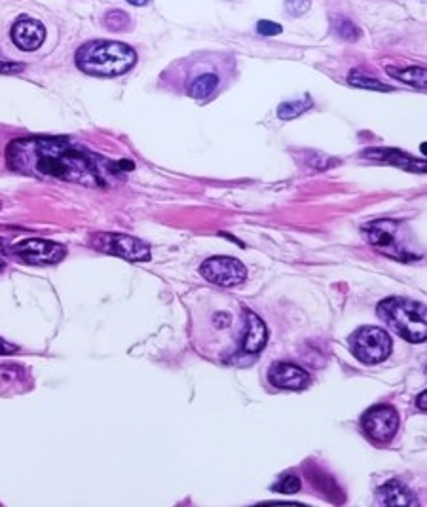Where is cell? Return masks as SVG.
Listing matches in <instances>:
<instances>
[{
  "mask_svg": "<svg viewBox=\"0 0 427 507\" xmlns=\"http://www.w3.org/2000/svg\"><path fill=\"white\" fill-rule=\"evenodd\" d=\"M8 168L39 179L80 182L86 187H104V162L90 150L59 137H27L8 144Z\"/></svg>",
  "mask_w": 427,
  "mask_h": 507,
  "instance_id": "cell-1",
  "label": "cell"
},
{
  "mask_svg": "<svg viewBox=\"0 0 427 507\" xmlns=\"http://www.w3.org/2000/svg\"><path fill=\"white\" fill-rule=\"evenodd\" d=\"M192 310V334L196 348L215 359L241 356L247 331V310L238 300L219 293H201Z\"/></svg>",
  "mask_w": 427,
  "mask_h": 507,
  "instance_id": "cell-2",
  "label": "cell"
},
{
  "mask_svg": "<svg viewBox=\"0 0 427 507\" xmlns=\"http://www.w3.org/2000/svg\"><path fill=\"white\" fill-rule=\"evenodd\" d=\"M76 67L91 76H120L133 69L137 52L128 44L112 40H91L78 48Z\"/></svg>",
  "mask_w": 427,
  "mask_h": 507,
  "instance_id": "cell-3",
  "label": "cell"
},
{
  "mask_svg": "<svg viewBox=\"0 0 427 507\" xmlns=\"http://www.w3.org/2000/svg\"><path fill=\"white\" fill-rule=\"evenodd\" d=\"M378 318L408 342L420 344L427 337L426 306L402 297H389L378 304Z\"/></svg>",
  "mask_w": 427,
  "mask_h": 507,
  "instance_id": "cell-4",
  "label": "cell"
},
{
  "mask_svg": "<svg viewBox=\"0 0 427 507\" xmlns=\"http://www.w3.org/2000/svg\"><path fill=\"white\" fill-rule=\"evenodd\" d=\"M362 232L370 245H374L380 253L389 259L408 262V260H416L421 257L420 249L410 243L412 232L405 227V222L393 221V219H380V221L365 224Z\"/></svg>",
  "mask_w": 427,
  "mask_h": 507,
  "instance_id": "cell-5",
  "label": "cell"
},
{
  "mask_svg": "<svg viewBox=\"0 0 427 507\" xmlns=\"http://www.w3.org/2000/svg\"><path fill=\"white\" fill-rule=\"evenodd\" d=\"M350 348L361 363L376 365L389 358L393 342L382 327H361L350 337Z\"/></svg>",
  "mask_w": 427,
  "mask_h": 507,
  "instance_id": "cell-6",
  "label": "cell"
},
{
  "mask_svg": "<svg viewBox=\"0 0 427 507\" xmlns=\"http://www.w3.org/2000/svg\"><path fill=\"white\" fill-rule=\"evenodd\" d=\"M91 245L99 251L116 255L131 262H144L150 260V249L144 241L137 240L128 234H95L91 238Z\"/></svg>",
  "mask_w": 427,
  "mask_h": 507,
  "instance_id": "cell-7",
  "label": "cell"
},
{
  "mask_svg": "<svg viewBox=\"0 0 427 507\" xmlns=\"http://www.w3.org/2000/svg\"><path fill=\"white\" fill-rule=\"evenodd\" d=\"M361 424L370 441L386 445L393 439L399 429V414L389 405H374L365 412Z\"/></svg>",
  "mask_w": 427,
  "mask_h": 507,
  "instance_id": "cell-8",
  "label": "cell"
},
{
  "mask_svg": "<svg viewBox=\"0 0 427 507\" xmlns=\"http://www.w3.org/2000/svg\"><path fill=\"white\" fill-rule=\"evenodd\" d=\"M201 276L219 287H236L243 283L247 278L245 266L241 264V260L233 259V257H213L208 259L200 268Z\"/></svg>",
  "mask_w": 427,
  "mask_h": 507,
  "instance_id": "cell-9",
  "label": "cell"
},
{
  "mask_svg": "<svg viewBox=\"0 0 427 507\" xmlns=\"http://www.w3.org/2000/svg\"><path fill=\"white\" fill-rule=\"evenodd\" d=\"M15 255L27 264L34 266H46V264H57L65 259L67 249L61 243L50 240H25L15 245Z\"/></svg>",
  "mask_w": 427,
  "mask_h": 507,
  "instance_id": "cell-10",
  "label": "cell"
},
{
  "mask_svg": "<svg viewBox=\"0 0 427 507\" xmlns=\"http://www.w3.org/2000/svg\"><path fill=\"white\" fill-rule=\"evenodd\" d=\"M12 42L21 52H34L46 40V27L34 18L21 15L12 25Z\"/></svg>",
  "mask_w": 427,
  "mask_h": 507,
  "instance_id": "cell-11",
  "label": "cell"
},
{
  "mask_svg": "<svg viewBox=\"0 0 427 507\" xmlns=\"http://www.w3.org/2000/svg\"><path fill=\"white\" fill-rule=\"evenodd\" d=\"M268 380L272 386L279 388V390H291L298 391L304 390L310 386V374L300 369L298 365L292 363H273L270 369H268Z\"/></svg>",
  "mask_w": 427,
  "mask_h": 507,
  "instance_id": "cell-12",
  "label": "cell"
},
{
  "mask_svg": "<svg viewBox=\"0 0 427 507\" xmlns=\"http://www.w3.org/2000/svg\"><path fill=\"white\" fill-rule=\"evenodd\" d=\"M362 158L370 160V162L388 163V165H395V168L407 169V171H412V173H423L427 168L426 160L408 156L407 152L395 149H369L362 152Z\"/></svg>",
  "mask_w": 427,
  "mask_h": 507,
  "instance_id": "cell-13",
  "label": "cell"
},
{
  "mask_svg": "<svg viewBox=\"0 0 427 507\" xmlns=\"http://www.w3.org/2000/svg\"><path fill=\"white\" fill-rule=\"evenodd\" d=\"M268 332H266L264 321L251 310H247V331L243 344H241V356H255L264 350Z\"/></svg>",
  "mask_w": 427,
  "mask_h": 507,
  "instance_id": "cell-14",
  "label": "cell"
},
{
  "mask_svg": "<svg viewBox=\"0 0 427 507\" xmlns=\"http://www.w3.org/2000/svg\"><path fill=\"white\" fill-rule=\"evenodd\" d=\"M378 503L382 506H414L412 492L402 482L388 481L378 490Z\"/></svg>",
  "mask_w": 427,
  "mask_h": 507,
  "instance_id": "cell-15",
  "label": "cell"
},
{
  "mask_svg": "<svg viewBox=\"0 0 427 507\" xmlns=\"http://www.w3.org/2000/svg\"><path fill=\"white\" fill-rule=\"evenodd\" d=\"M391 79H397L405 82V84L418 88V90H426L427 88V72L423 67H386Z\"/></svg>",
  "mask_w": 427,
  "mask_h": 507,
  "instance_id": "cell-16",
  "label": "cell"
},
{
  "mask_svg": "<svg viewBox=\"0 0 427 507\" xmlns=\"http://www.w3.org/2000/svg\"><path fill=\"white\" fill-rule=\"evenodd\" d=\"M217 88H219V76L213 72H205L190 84L188 93L194 99H208L209 95H213Z\"/></svg>",
  "mask_w": 427,
  "mask_h": 507,
  "instance_id": "cell-17",
  "label": "cell"
},
{
  "mask_svg": "<svg viewBox=\"0 0 427 507\" xmlns=\"http://www.w3.org/2000/svg\"><path fill=\"white\" fill-rule=\"evenodd\" d=\"M348 82L355 88H362V90H370V91H393V88L388 84H384L380 80L372 79V76H367L362 74L361 71H351L350 76H348Z\"/></svg>",
  "mask_w": 427,
  "mask_h": 507,
  "instance_id": "cell-18",
  "label": "cell"
},
{
  "mask_svg": "<svg viewBox=\"0 0 427 507\" xmlns=\"http://www.w3.org/2000/svg\"><path fill=\"white\" fill-rule=\"evenodd\" d=\"M311 107V99H297V101H289V103H281L278 109V116L281 120H292V118L300 116L302 112H306Z\"/></svg>",
  "mask_w": 427,
  "mask_h": 507,
  "instance_id": "cell-19",
  "label": "cell"
},
{
  "mask_svg": "<svg viewBox=\"0 0 427 507\" xmlns=\"http://www.w3.org/2000/svg\"><path fill=\"white\" fill-rule=\"evenodd\" d=\"M334 31H337L340 39L348 40V42H355V40L361 36L359 27H357L353 21L348 20V18H342V15L334 20Z\"/></svg>",
  "mask_w": 427,
  "mask_h": 507,
  "instance_id": "cell-20",
  "label": "cell"
},
{
  "mask_svg": "<svg viewBox=\"0 0 427 507\" xmlns=\"http://www.w3.org/2000/svg\"><path fill=\"white\" fill-rule=\"evenodd\" d=\"M300 488H302V482H300L297 475H283L273 485V490L279 492V494H297V492H300Z\"/></svg>",
  "mask_w": 427,
  "mask_h": 507,
  "instance_id": "cell-21",
  "label": "cell"
},
{
  "mask_svg": "<svg viewBox=\"0 0 427 507\" xmlns=\"http://www.w3.org/2000/svg\"><path fill=\"white\" fill-rule=\"evenodd\" d=\"M104 23H107V27L112 29L114 33H120V31H123V29H128V27H130V18H128V13L126 12L114 10V12L107 13Z\"/></svg>",
  "mask_w": 427,
  "mask_h": 507,
  "instance_id": "cell-22",
  "label": "cell"
},
{
  "mask_svg": "<svg viewBox=\"0 0 427 507\" xmlns=\"http://www.w3.org/2000/svg\"><path fill=\"white\" fill-rule=\"evenodd\" d=\"M283 31V27L279 25V23H273V21H268V20H260L257 23V33L262 34V36H276Z\"/></svg>",
  "mask_w": 427,
  "mask_h": 507,
  "instance_id": "cell-23",
  "label": "cell"
},
{
  "mask_svg": "<svg viewBox=\"0 0 427 507\" xmlns=\"http://www.w3.org/2000/svg\"><path fill=\"white\" fill-rule=\"evenodd\" d=\"M311 0H285V8L291 15H302L310 10Z\"/></svg>",
  "mask_w": 427,
  "mask_h": 507,
  "instance_id": "cell-24",
  "label": "cell"
},
{
  "mask_svg": "<svg viewBox=\"0 0 427 507\" xmlns=\"http://www.w3.org/2000/svg\"><path fill=\"white\" fill-rule=\"evenodd\" d=\"M23 71V65L20 63H13V61H8L0 55V74H15V72Z\"/></svg>",
  "mask_w": 427,
  "mask_h": 507,
  "instance_id": "cell-25",
  "label": "cell"
},
{
  "mask_svg": "<svg viewBox=\"0 0 427 507\" xmlns=\"http://www.w3.org/2000/svg\"><path fill=\"white\" fill-rule=\"evenodd\" d=\"M13 351H18V346L10 344V342L0 338V356H8V353H13Z\"/></svg>",
  "mask_w": 427,
  "mask_h": 507,
  "instance_id": "cell-26",
  "label": "cell"
},
{
  "mask_svg": "<svg viewBox=\"0 0 427 507\" xmlns=\"http://www.w3.org/2000/svg\"><path fill=\"white\" fill-rule=\"evenodd\" d=\"M416 405H418V409L420 410H426L427 409V391L420 393L418 399H416Z\"/></svg>",
  "mask_w": 427,
  "mask_h": 507,
  "instance_id": "cell-27",
  "label": "cell"
},
{
  "mask_svg": "<svg viewBox=\"0 0 427 507\" xmlns=\"http://www.w3.org/2000/svg\"><path fill=\"white\" fill-rule=\"evenodd\" d=\"M4 264H6V260H4V241L0 240V270L4 268Z\"/></svg>",
  "mask_w": 427,
  "mask_h": 507,
  "instance_id": "cell-28",
  "label": "cell"
},
{
  "mask_svg": "<svg viewBox=\"0 0 427 507\" xmlns=\"http://www.w3.org/2000/svg\"><path fill=\"white\" fill-rule=\"evenodd\" d=\"M128 2H130V4H133V6H147L150 0H128Z\"/></svg>",
  "mask_w": 427,
  "mask_h": 507,
  "instance_id": "cell-29",
  "label": "cell"
}]
</instances>
